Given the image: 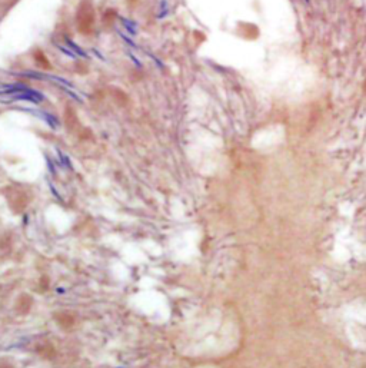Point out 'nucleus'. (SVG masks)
Wrapping results in <instances>:
<instances>
[{
    "instance_id": "39448f33",
    "label": "nucleus",
    "mask_w": 366,
    "mask_h": 368,
    "mask_svg": "<svg viewBox=\"0 0 366 368\" xmlns=\"http://www.w3.org/2000/svg\"><path fill=\"white\" fill-rule=\"evenodd\" d=\"M0 368H16L10 361L7 360H0Z\"/></svg>"
},
{
    "instance_id": "423d86ee",
    "label": "nucleus",
    "mask_w": 366,
    "mask_h": 368,
    "mask_svg": "<svg viewBox=\"0 0 366 368\" xmlns=\"http://www.w3.org/2000/svg\"><path fill=\"white\" fill-rule=\"evenodd\" d=\"M302 1H303L305 4H308V6H309V4L312 3V0H302Z\"/></svg>"
},
{
    "instance_id": "7ed1b4c3",
    "label": "nucleus",
    "mask_w": 366,
    "mask_h": 368,
    "mask_svg": "<svg viewBox=\"0 0 366 368\" xmlns=\"http://www.w3.org/2000/svg\"><path fill=\"white\" fill-rule=\"evenodd\" d=\"M34 60H36V63H37L40 68H43V69H50V68H52L50 62L48 60L46 54L42 52V51H36V52H34Z\"/></svg>"
},
{
    "instance_id": "20e7f679",
    "label": "nucleus",
    "mask_w": 366,
    "mask_h": 368,
    "mask_svg": "<svg viewBox=\"0 0 366 368\" xmlns=\"http://www.w3.org/2000/svg\"><path fill=\"white\" fill-rule=\"evenodd\" d=\"M57 321H59V324L62 327H70V325H73V316L70 315V314H66V313L62 315V319L57 318Z\"/></svg>"
},
{
    "instance_id": "f257e3e1",
    "label": "nucleus",
    "mask_w": 366,
    "mask_h": 368,
    "mask_svg": "<svg viewBox=\"0 0 366 368\" xmlns=\"http://www.w3.org/2000/svg\"><path fill=\"white\" fill-rule=\"evenodd\" d=\"M95 7L90 0H82L76 10V27L82 35H92L95 30Z\"/></svg>"
},
{
    "instance_id": "f03ea898",
    "label": "nucleus",
    "mask_w": 366,
    "mask_h": 368,
    "mask_svg": "<svg viewBox=\"0 0 366 368\" xmlns=\"http://www.w3.org/2000/svg\"><path fill=\"white\" fill-rule=\"evenodd\" d=\"M32 305H33V298L29 297V295H20L16 299V311L20 315H26L27 313L30 311Z\"/></svg>"
}]
</instances>
